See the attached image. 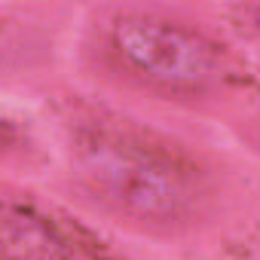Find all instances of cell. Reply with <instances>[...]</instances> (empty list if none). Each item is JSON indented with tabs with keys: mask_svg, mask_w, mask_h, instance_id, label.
Instances as JSON below:
<instances>
[{
	"mask_svg": "<svg viewBox=\"0 0 260 260\" xmlns=\"http://www.w3.org/2000/svg\"><path fill=\"white\" fill-rule=\"evenodd\" d=\"M110 46L135 74L175 92H202L217 74L211 43L169 19L119 16L110 25Z\"/></svg>",
	"mask_w": 260,
	"mask_h": 260,
	"instance_id": "2",
	"label": "cell"
},
{
	"mask_svg": "<svg viewBox=\"0 0 260 260\" xmlns=\"http://www.w3.org/2000/svg\"><path fill=\"white\" fill-rule=\"evenodd\" d=\"M4 260H71L61 230L31 205L4 208Z\"/></svg>",
	"mask_w": 260,
	"mask_h": 260,
	"instance_id": "3",
	"label": "cell"
},
{
	"mask_svg": "<svg viewBox=\"0 0 260 260\" xmlns=\"http://www.w3.org/2000/svg\"><path fill=\"white\" fill-rule=\"evenodd\" d=\"M83 178L116 208L144 220L178 217L190 202L187 175L175 159L141 141L95 132L77 147Z\"/></svg>",
	"mask_w": 260,
	"mask_h": 260,
	"instance_id": "1",
	"label": "cell"
}]
</instances>
